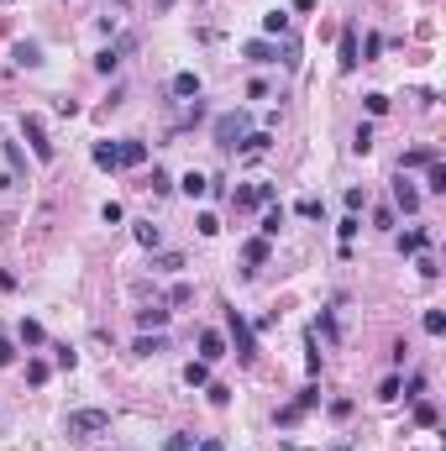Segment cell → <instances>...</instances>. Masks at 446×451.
Returning <instances> with one entry per match:
<instances>
[{
	"label": "cell",
	"mask_w": 446,
	"mask_h": 451,
	"mask_svg": "<svg viewBox=\"0 0 446 451\" xmlns=\"http://www.w3.org/2000/svg\"><path fill=\"white\" fill-rule=\"evenodd\" d=\"M184 383H189V389H205V383H210V362H189V368H184Z\"/></svg>",
	"instance_id": "21"
},
{
	"label": "cell",
	"mask_w": 446,
	"mask_h": 451,
	"mask_svg": "<svg viewBox=\"0 0 446 451\" xmlns=\"http://www.w3.org/2000/svg\"><path fill=\"white\" fill-rule=\"evenodd\" d=\"M153 268H158V273H179L184 257H179V252H163V257H153Z\"/></svg>",
	"instance_id": "32"
},
{
	"label": "cell",
	"mask_w": 446,
	"mask_h": 451,
	"mask_svg": "<svg viewBox=\"0 0 446 451\" xmlns=\"http://www.w3.org/2000/svg\"><path fill=\"white\" fill-rule=\"evenodd\" d=\"M226 331H231V346H236V357H242V362H252V357H258V341H252V325H247L242 309H226Z\"/></svg>",
	"instance_id": "3"
},
{
	"label": "cell",
	"mask_w": 446,
	"mask_h": 451,
	"mask_svg": "<svg viewBox=\"0 0 446 451\" xmlns=\"http://www.w3.org/2000/svg\"><path fill=\"white\" fill-rule=\"evenodd\" d=\"M336 63H341V74H352L357 63H363V48H357V22H347V26H341V48H336Z\"/></svg>",
	"instance_id": "5"
},
{
	"label": "cell",
	"mask_w": 446,
	"mask_h": 451,
	"mask_svg": "<svg viewBox=\"0 0 446 451\" xmlns=\"http://www.w3.org/2000/svg\"><path fill=\"white\" fill-rule=\"evenodd\" d=\"M11 362H16V346L6 341V336H0V368H11Z\"/></svg>",
	"instance_id": "48"
},
{
	"label": "cell",
	"mask_w": 446,
	"mask_h": 451,
	"mask_svg": "<svg viewBox=\"0 0 446 451\" xmlns=\"http://www.w3.org/2000/svg\"><path fill=\"white\" fill-rule=\"evenodd\" d=\"M94 69H100V74H116V69H121V48H100V53H94Z\"/></svg>",
	"instance_id": "23"
},
{
	"label": "cell",
	"mask_w": 446,
	"mask_h": 451,
	"mask_svg": "<svg viewBox=\"0 0 446 451\" xmlns=\"http://www.w3.org/2000/svg\"><path fill=\"white\" fill-rule=\"evenodd\" d=\"M263 32L283 37V32H289V11H268V16H263Z\"/></svg>",
	"instance_id": "27"
},
{
	"label": "cell",
	"mask_w": 446,
	"mask_h": 451,
	"mask_svg": "<svg viewBox=\"0 0 446 451\" xmlns=\"http://www.w3.org/2000/svg\"><path fill=\"white\" fill-rule=\"evenodd\" d=\"M47 373H53V368H47L42 357H32V362H26V383H32V389H42V383H47Z\"/></svg>",
	"instance_id": "26"
},
{
	"label": "cell",
	"mask_w": 446,
	"mask_h": 451,
	"mask_svg": "<svg viewBox=\"0 0 446 451\" xmlns=\"http://www.w3.org/2000/svg\"><path fill=\"white\" fill-rule=\"evenodd\" d=\"M242 58H252V63H294V48H283V42H263V37H258V42H242Z\"/></svg>",
	"instance_id": "4"
},
{
	"label": "cell",
	"mask_w": 446,
	"mask_h": 451,
	"mask_svg": "<svg viewBox=\"0 0 446 451\" xmlns=\"http://www.w3.org/2000/svg\"><path fill=\"white\" fill-rule=\"evenodd\" d=\"M425 189H431V194H446V163H441V158L425 168Z\"/></svg>",
	"instance_id": "19"
},
{
	"label": "cell",
	"mask_w": 446,
	"mask_h": 451,
	"mask_svg": "<svg viewBox=\"0 0 446 451\" xmlns=\"http://www.w3.org/2000/svg\"><path fill=\"white\" fill-rule=\"evenodd\" d=\"M142 189H153V194H168V189H174V178H168L163 168H153V173H147V184H142Z\"/></svg>",
	"instance_id": "28"
},
{
	"label": "cell",
	"mask_w": 446,
	"mask_h": 451,
	"mask_svg": "<svg viewBox=\"0 0 446 451\" xmlns=\"http://www.w3.org/2000/svg\"><path fill=\"white\" fill-rule=\"evenodd\" d=\"M189 299H195V284H174V294H168V305H189Z\"/></svg>",
	"instance_id": "38"
},
{
	"label": "cell",
	"mask_w": 446,
	"mask_h": 451,
	"mask_svg": "<svg viewBox=\"0 0 446 451\" xmlns=\"http://www.w3.org/2000/svg\"><path fill=\"white\" fill-rule=\"evenodd\" d=\"M16 336H22V346H42L47 341V331L37 321H22V325H16Z\"/></svg>",
	"instance_id": "20"
},
{
	"label": "cell",
	"mask_w": 446,
	"mask_h": 451,
	"mask_svg": "<svg viewBox=\"0 0 446 451\" xmlns=\"http://www.w3.org/2000/svg\"><path fill=\"white\" fill-rule=\"evenodd\" d=\"M352 153H373V126H367V121L352 131Z\"/></svg>",
	"instance_id": "29"
},
{
	"label": "cell",
	"mask_w": 446,
	"mask_h": 451,
	"mask_svg": "<svg viewBox=\"0 0 446 451\" xmlns=\"http://www.w3.org/2000/svg\"><path fill=\"white\" fill-rule=\"evenodd\" d=\"M179 189H184L189 200H200V194H210V178H205V173H195V168H189V173L179 178Z\"/></svg>",
	"instance_id": "15"
},
{
	"label": "cell",
	"mask_w": 446,
	"mask_h": 451,
	"mask_svg": "<svg viewBox=\"0 0 446 451\" xmlns=\"http://www.w3.org/2000/svg\"><path fill=\"white\" fill-rule=\"evenodd\" d=\"M247 153H268V147H273V137H268V131H247Z\"/></svg>",
	"instance_id": "30"
},
{
	"label": "cell",
	"mask_w": 446,
	"mask_h": 451,
	"mask_svg": "<svg viewBox=\"0 0 446 451\" xmlns=\"http://www.w3.org/2000/svg\"><path fill=\"white\" fill-rule=\"evenodd\" d=\"M110 430V409H69L63 415V436L69 441H94Z\"/></svg>",
	"instance_id": "1"
},
{
	"label": "cell",
	"mask_w": 446,
	"mask_h": 451,
	"mask_svg": "<svg viewBox=\"0 0 446 451\" xmlns=\"http://www.w3.org/2000/svg\"><path fill=\"white\" fill-rule=\"evenodd\" d=\"M357 231H363V221H357V215H347V221H341V226H336V237H341V247H347V241H352V237H357Z\"/></svg>",
	"instance_id": "35"
},
{
	"label": "cell",
	"mask_w": 446,
	"mask_h": 451,
	"mask_svg": "<svg viewBox=\"0 0 446 451\" xmlns=\"http://www.w3.org/2000/svg\"><path fill=\"white\" fill-rule=\"evenodd\" d=\"M320 0H294V11H315Z\"/></svg>",
	"instance_id": "49"
},
{
	"label": "cell",
	"mask_w": 446,
	"mask_h": 451,
	"mask_svg": "<svg viewBox=\"0 0 446 451\" xmlns=\"http://www.w3.org/2000/svg\"><path fill=\"white\" fill-rule=\"evenodd\" d=\"M215 147H221V153H231V147H242L247 142V131H252V116H247V110H226V116H215Z\"/></svg>",
	"instance_id": "2"
},
{
	"label": "cell",
	"mask_w": 446,
	"mask_h": 451,
	"mask_svg": "<svg viewBox=\"0 0 446 451\" xmlns=\"http://www.w3.org/2000/svg\"><path fill=\"white\" fill-rule=\"evenodd\" d=\"M283 221H289V215H283V205H268V215H263V237H279Z\"/></svg>",
	"instance_id": "24"
},
{
	"label": "cell",
	"mask_w": 446,
	"mask_h": 451,
	"mask_svg": "<svg viewBox=\"0 0 446 451\" xmlns=\"http://www.w3.org/2000/svg\"><path fill=\"white\" fill-rule=\"evenodd\" d=\"M415 420H420V425H436V404L420 399V404H415Z\"/></svg>",
	"instance_id": "42"
},
{
	"label": "cell",
	"mask_w": 446,
	"mask_h": 451,
	"mask_svg": "<svg viewBox=\"0 0 446 451\" xmlns=\"http://www.w3.org/2000/svg\"><path fill=\"white\" fill-rule=\"evenodd\" d=\"M425 241H431V231L415 226V231H404V237H399V252H404V257H415V252H425Z\"/></svg>",
	"instance_id": "14"
},
{
	"label": "cell",
	"mask_w": 446,
	"mask_h": 451,
	"mask_svg": "<svg viewBox=\"0 0 446 451\" xmlns=\"http://www.w3.org/2000/svg\"><path fill=\"white\" fill-rule=\"evenodd\" d=\"M168 315H174V309L147 305V309H137V325H142V331H163V325H168Z\"/></svg>",
	"instance_id": "12"
},
{
	"label": "cell",
	"mask_w": 446,
	"mask_h": 451,
	"mask_svg": "<svg viewBox=\"0 0 446 451\" xmlns=\"http://www.w3.org/2000/svg\"><path fill=\"white\" fill-rule=\"evenodd\" d=\"M16 63H22V69H37V63H42V48H37V42H16Z\"/></svg>",
	"instance_id": "22"
},
{
	"label": "cell",
	"mask_w": 446,
	"mask_h": 451,
	"mask_svg": "<svg viewBox=\"0 0 446 451\" xmlns=\"http://www.w3.org/2000/svg\"><path fill=\"white\" fill-rule=\"evenodd\" d=\"M94 168L116 173V168H121V142H94Z\"/></svg>",
	"instance_id": "11"
},
{
	"label": "cell",
	"mask_w": 446,
	"mask_h": 451,
	"mask_svg": "<svg viewBox=\"0 0 446 451\" xmlns=\"http://www.w3.org/2000/svg\"><path fill=\"white\" fill-rule=\"evenodd\" d=\"M0 289H16V278H11V273H6V268H0Z\"/></svg>",
	"instance_id": "50"
},
{
	"label": "cell",
	"mask_w": 446,
	"mask_h": 451,
	"mask_svg": "<svg viewBox=\"0 0 446 451\" xmlns=\"http://www.w3.org/2000/svg\"><path fill=\"white\" fill-rule=\"evenodd\" d=\"M153 6H158V11H168V6H174V0H153Z\"/></svg>",
	"instance_id": "51"
},
{
	"label": "cell",
	"mask_w": 446,
	"mask_h": 451,
	"mask_svg": "<svg viewBox=\"0 0 446 451\" xmlns=\"http://www.w3.org/2000/svg\"><path fill=\"white\" fill-rule=\"evenodd\" d=\"M352 409H357L352 399H331V420H347V415H352Z\"/></svg>",
	"instance_id": "41"
},
{
	"label": "cell",
	"mask_w": 446,
	"mask_h": 451,
	"mask_svg": "<svg viewBox=\"0 0 446 451\" xmlns=\"http://www.w3.org/2000/svg\"><path fill=\"white\" fill-rule=\"evenodd\" d=\"M394 205H399V210L404 215H415V210H420V189H415V184H410V178H394Z\"/></svg>",
	"instance_id": "7"
},
{
	"label": "cell",
	"mask_w": 446,
	"mask_h": 451,
	"mask_svg": "<svg viewBox=\"0 0 446 451\" xmlns=\"http://www.w3.org/2000/svg\"><path fill=\"white\" fill-rule=\"evenodd\" d=\"M399 389H404L399 378H383V383H378V399H399Z\"/></svg>",
	"instance_id": "40"
},
{
	"label": "cell",
	"mask_w": 446,
	"mask_h": 451,
	"mask_svg": "<svg viewBox=\"0 0 446 451\" xmlns=\"http://www.w3.org/2000/svg\"><path fill=\"white\" fill-rule=\"evenodd\" d=\"M131 352H137V357H158V352H168V341H163V336H147V331H142Z\"/></svg>",
	"instance_id": "18"
},
{
	"label": "cell",
	"mask_w": 446,
	"mask_h": 451,
	"mask_svg": "<svg viewBox=\"0 0 446 451\" xmlns=\"http://www.w3.org/2000/svg\"><path fill=\"white\" fill-rule=\"evenodd\" d=\"M373 226H383V231H388V226H394V210H388V205H378V210H373Z\"/></svg>",
	"instance_id": "47"
},
{
	"label": "cell",
	"mask_w": 446,
	"mask_h": 451,
	"mask_svg": "<svg viewBox=\"0 0 446 451\" xmlns=\"http://www.w3.org/2000/svg\"><path fill=\"white\" fill-rule=\"evenodd\" d=\"M163 451H195V436H184V430H174V436L163 441Z\"/></svg>",
	"instance_id": "34"
},
{
	"label": "cell",
	"mask_w": 446,
	"mask_h": 451,
	"mask_svg": "<svg viewBox=\"0 0 446 451\" xmlns=\"http://www.w3.org/2000/svg\"><path fill=\"white\" fill-rule=\"evenodd\" d=\"M22 131H26V142H32L37 163H53V142H47V131H42V121H37V116H22Z\"/></svg>",
	"instance_id": "6"
},
{
	"label": "cell",
	"mask_w": 446,
	"mask_h": 451,
	"mask_svg": "<svg viewBox=\"0 0 446 451\" xmlns=\"http://www.w3.org/2000/svg\"><path fill=\"white\" fill-rule=\"evenodd\" d=\"M121 215H126V210H121V205H116V200H110V205H106V210H100V221H106V226H121Z\"/></svg>",
	"instance_id": "45"
},
{
	"label": "cell",
	"mask_w": 446,
	"mask_h": 451,
	"mask_svg": "<svg viewBox=\"0 0 446 451\" xmlns=\"http://www.w3.org/2000/svg\"><path fill=\"white\" fill-rule=\"evenodd\" d=\"M363 105H367V116H383V110H388V95H378V90H373V95H363Z\"/></svg>",
	"instance_id": "37"
},
{
	"label": "cell",
	"mask_w": 446,
	"mask_h": 451,
	"mask_svg": "<svg viewBox=\"0 0 446 451\" xmlns=\"http://www.w3.org/2000/svg\"><path fill=\"white\" fill-rule=\"evenodd\" d=\"M131 237H137V241H142L147 252H158V241H163V231H158L153 221H137V226H131Z\"/></svg>",
	"instance_id": "17"
},
{
	"label": "cell",
	"mask_w": 446,
	"mask_h": 451,
	"mask_svg": "<svg viewBox=\"0 0 446 451\" xmlns=\"http://www.w3.org/2000/svg\"><path fill=\"white\" fill-rule=\"evenodd\" d=\"M294 404H299V409H315V404H320V389H315V383H310V389L299 393V399H294Z\"/></svg>",
	"instance_id": "44"
},
{
	"label": "cell",
	"mask_w": 446,
	"mask_h": 451,
	"mask_svg": "<svg viewBox=\"0 0 446 451\" xmlns=\"http://www.w3.org/2000/svg\"><path fill=\"white\" fill-rule=\"evenodd\" d=\"M363 205H367V194H363V189H347V210L357 215V210H363Z\"/></svg>",
	"instance_id": "46"
},
{
	"label": "cell",
	"mask_w": 446,
	"mask_h": 451,
	"mask_svg": "<svg viewBox=\"0 0 446 451\" xmlns=\"http://www.w3.org/2000/svg\"><path fill=\"white\" fill-rule=\"evenodd\" d=\"M420 325H425V336H441V331H446V315H441V309H425Z\"/></svg>",
	"instance_id": "33"
},
{
	"label": "cell",
	"mask_w": 446,
	"mask_h": 451,
	"mask_svg": "<svg viewBox=\"0 0 446 451\" xmlns=\"http://www.w3.org/2000/svg\"><path fill=\"white\" fill-rule=\"evenodd\" d=\"M247 194H252V205H279V189H273V184H247Z\"/></svg>",
	"instance_id": "25"
},
{
	"label": "cell",
	"mask_w": 446,
	"mask_h": 451,
	"mask_svg": "<svg viewBox=\"0 0 446 451\" xmlns=\"http://www.w3.org/2000/svg\"><path fill=\"white\" fill-rule=\"evenodd\" d=\"M436 158H441V153H436V147H431V142H425V147H410V153H404V158H399V173H410V168H431V163H436Z\"/></svg>",
	"instance_id": "8"
},
{
	"label": "cell",
	"mask_w": 446,
	"mask_h": 451,
	"mask_svg": "<svg viewBox=\"0 0 446 451\" xmlns=\"http://www.w3.org/2000/svg\"><path fill=\"white\" fill-rule=\"evenodd\" d=\"M142 163H147V142L126 137V142H121V168H142Z\"/></svg>",
	"instance_id": "13"
},
{
	"label": "cell",
	"mask_w": 446,
	"mask_h": 451,
	"mask_svg": "<svg viewBox=\"0 0 446 451\" xmlns=\"http://www.w3.org/2000/svg\"><path fill=\"white\" fill-rule=\"evenodd\" d=\"M53 362H58V368H74L79 357H74V346H53Z\"/></svg>",
	"instance_id": "39"
},
{
	"label": "cell",
	"mask_w": 446,
	"mask_h": 451,
	"mask_svg": "<svg viewBox=\"0 0 446 451\" xmlns=\"http://www.w3.org/2000/svg\"><path fill=\"white\" fill-rule=\"evenodd\" d=\"M226 357V336L221 331H200V362H221Z\"/></svg>",
	"instance_id": "9"
},
{
	"label": "cell",
	"mask_w": 446,
	"mask_h": 451,
	"mask_svg": "<svg viewBox=\"0 0 446 451\" xmlns=\"http://www.w3.org/2000/svg\"><path fill=\"white\" fill-rule=\"evenodd\" d=\"M299 420H305V409H299V404H283V409H279V425H283V430H294Z\"/></svg>",
	"instance_id": "31"
},
{
	"label": "cell",
	"mask_w": 446,
	"mask_h": 451,
	"mask_svg": "<svg viewBox=\"0 0 446 451\" xmlns=\"http://www.w3.org/2000/svg\"><path fill=\"white\" fill-rule=\"evenodd\" d=\"M242 257H247V273H252V268H263V262H268V257H273V247H268V237H252V241H247V247H242Z\"/></svg>",
	"instance_id": "10"
},
{
	"label": "cell",
	"mask_w": 446,
	"mask_h": 451,
	"mask_svg": "<svg viewBox=\"0 0 446 451\" xmlns=\"http://www.w3.org/2000/svg\"><path fill=\"white\" fill-rule=\"evenodd\" d=\"M195 226H200V237H215V231H221V221H215L210 210H205V215H200V221H195Z\"/></svg>",
	"instance_id": "43"
},
{
	"label": "cell",
	"mask_w": 446,
	"mask_h": 451,
	"mask_svg": "<svg viewBox=\"0 0 446 451\" xmlns=\"http://www.w3.org/2000/svg\"><path fill=\"white\" fill-rule=\"evenodd\" d=\"M174 95L179 100H200V74H174Z\"/></svg>",
	"instance_id": "16"
},
{
	"label": "cell",
	"mask_w": 446,
	"mask_h": 451,
	"mask_svg": "<svg viewBox=\"0 0 446 451\" xmlns=\"http://www.w3.org/2000/svg\"><path fill=\"white\" fill-rule=\"evenodd\" d=\"M205 393H210L215 409H221V404H231V389H226V383H205Z\"/></svg>",
	"instance_id": "36"
}]
</instances>
